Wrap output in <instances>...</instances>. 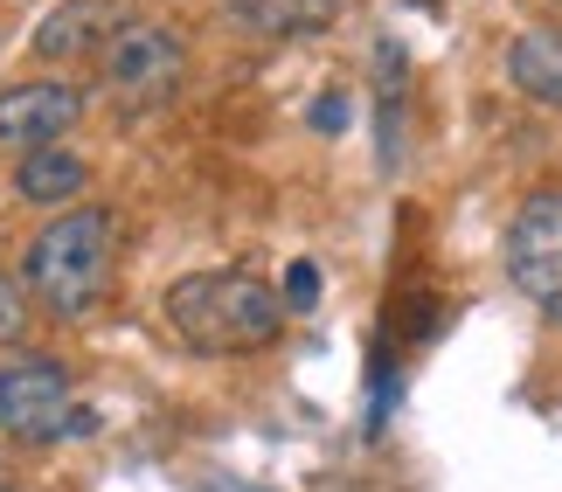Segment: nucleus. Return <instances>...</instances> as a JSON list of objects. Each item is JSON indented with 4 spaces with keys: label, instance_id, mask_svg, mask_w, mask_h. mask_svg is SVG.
I'll list each match as a JSON object with an SVG mask.
<instances>
[{
    "label": "nucleus",
    "instance_id": "1",
    "mask_svg": "<svg viewBox=\"0 0 562 492\" xmlns=\"http://www.w3.org/2000/svg\"><path fill=\"white\" fill-rule=\"evenodd\" d=\"M160 312H167V333H175L188 354H209V361L257 354L285 327V298L250 271H188V277L167 285Z\"/></svg>",
    "mask_w": 562,
    "mask_h": 492
},
{
    "label": "nucleus",
    "instance_id": "2",
    "mask_svg": "<svg viewBox=\"0 0 562 492\" xmlns=\"http://www.w3.org/2000/svg\"><path fill=\"white\" fill-rule=\"evenodd\" d=\"M119 208H63L56 222L35 229L29 243V264H21V277H29V298H42L56 319H77L91 312L104 285H112V264H119Z\"/></svg>",
    "mask_w": 562,
    "mask_h": 492
},
{
    "label": "nucleus",
    "instance_id": "3",
    "mask_svg": "<svg viewBox=\"0 0 562 492\" xmlns=\"http://www.w3.org/2000/svg\"><path fill=\"white\" fill-rule=\"evenodd\" d=\"M98 431L91 410L70 402V375L49 354H8L0 361V437L14 444H56Z\"/></svg>",
    "mask_w": 562,
    "mask_h": 492
},
{
    "label": "nucleus",
    "instance_id": "4",
    "mask_svg": "<svg viewBox=\"0 0 562 492\" xmlns=\"http://www.w3.org/2000/svg\"><path fill=\"white\" fill-rule=\"evenodd\" d=\"M98 77L125 112H154V104H167L188 83V42L175 28H160V21H133L98 56Z\"/></svg>",
    "mask_w": 562,
    "mask_h": 492
},
{
    "label": "nucleus",
    "instance_id": "5",
    "mask_svg": "<svg viewBox=\"0 0 562 492\" xmlns=\"http://www.w3.org/2000/svg\"><path fill=\"white\" fill-rule=\"evenodd\" d=\"M507 277L535 312L562 327V187H542L507 222Z\"/></svg>",
    "mask_w": 562,
    "mask_h": 492
},
{
    "label": "nucleus",
    "instance_id": "6",
    "mask_svg": "<svg viewBox=\"0 0 562 492\" xmlns=\"http://www.w3.org/2000/svg\"><path fill=\"white\" fill-rule=\"evenodd\" d=\"M133 21H139V14L125 8V0H56V8L35 21V56H42V62L104 56L125 28H133Z\"/></svg>",
    "mask_w": 562,
    "mask_h": 492
},
{
    "label": "nucleus",
    "instance_id": "7",
    "mask_svg": "<svg viewBox=\"0 0 562 492\" xmlns=\"http://www.w3.org/2000/svg\"><path fill=\"white\" fill-rule=\"evenodd\" d=\"M83 118V91L77 83H8L0 91V146H56L63 133H77Z\"/></svg>",
    "mask_w": 562,
    "mask_h": 492
},
{
    "label": "nucleus",
    "instance_id": "8",
    "mask_svg": "<svg viewBox=\"0 0 562 492\" xmlns=\"http://www.w3.org/2000/svg\"><path fill=\"white\" fill-rule=\"evenodd\" d=\"M223 28L236 35H257V42H306V35H327L348 0H215Z\"/></svg>",
    "mask_w": 562,
    "mask_h": 492
},
{
    "label": "nucleus",
    "instance_id": "9",
    "mask_svg": "<svg viewBox=\"0 0 562 492\" xmlns=\"http://www.w3.org/2000/svg\"><path fill=\"white\" fill-rule=\"evenodd\" d=\"M507 83L535 104L562 112V28H521L507 42Z\"/></svg>",
    "mask_w": 562,
    "mask_h": 492
},
{
    "label": "nucleus",
    "instance_id": "10",
    "mask_svg": "<svg viewBox=\"0 0 562 492\" xmlns=\"http://www.w3.org/2000/svg\"><path fill=\"white\" fill-rule=\"evenodd\" d=\"M83 181H91V167H83L70 146H35V153H21V167H14V195L35 202V208H63V202L77 208Z\"/></svg>",
    "mask_w": 562,
    "mask_h": 492
},
{
    "label": "nucleus",
    "instance_id": "11",
    "mask_svg": "<svg viewBox=\"0 0 562 492\" xmlns=\"http://www.w3.org/2000/svg\"><path fill=\"white\" fill-rule=\"evenodd\" d=\"M278 298H285V312H313L319 306V264L299 256V264L285 271V291H278Z\"/></svg>",
    "mask_w": 562,
    "mask_h": 492
},
{
    "label": "nucleus",
    "instance_id": "12",
    "mask_svg": "<svg viewBox=\"0 0 562 492\" xmlns=\"http://www.w3.org/2000/svg\"><path fill=\"white\" fill-rule=\"evenodd\" d=\"M21 327H29V298H21V285L0 271V340H21Z\"/></svg>",
    "mask_w": 562,
    "mask_h": 492
},
{
    "label": "nucleus",
    "instance_id": "13",
    "mask_svg": "<svg viewBox=\"0 0 562 492\" xmlns=\"http://www.w3.org/2000/svg\"><path fill=\"white\" fill-rule=\"evenodd\" d=\"M313 125H319V133H340V125H348V98H319L313 104Z\"/></svg>",
    "mask_w": 562,
    "mask_h": 492
},
{
    "label": "nucleus",
    "instance_id": "14",
    "mask_svg": "<svg viewBox=\"0 0 562 492\" xmlns=\"http://www.w3.org/2000/svg\"><path fill=\"white\" fill-rule=\"evenodd\" d=\"M0 492H8V472H0Z\"/></svg>",
    "mask_w": 562,
    "mask_h": 492
}]
</instances>
